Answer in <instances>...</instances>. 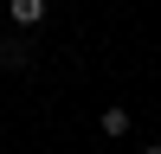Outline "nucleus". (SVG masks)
I'll return each mask as SVG.
<instances>
[{
	"label": "nucleus",
	"mask_w": 161,
	"mask_h": 154,
	"mask_svg": "<svg viewBox=\"0 0 161 154\" xmlns=\"http://www.w3.org/2000/svg\"><path fill=\"white\" fill-rule=\"evenodd\" d=\"M13 19H19V26H39V19H45V0H13Z\"/></svg>",
	"instance_id": "f257e3e1"
},
{
	"label": "nucleus",
	"mask_w": 161,
	"mask_h": 154,
	"mask_svg": "<svg viewBox=\"0 0 161 154\" xmlns=\"http://www.w3.org/2000/svg\"><path fill=\"white\" fill-rule=\"evenodd\" d=\"M103 135H129V109H103Z\"/></svg>",
	"instance_id": "f03ea898"
},
{
	"label": "nucleus",
	"mask_w": 161,
	"mask_h": 154,
	"mask_svg": "<svg viewBox=\"0 0 161 154\" xmlns=\"http://www.w3.org/2000/svg\"><path fill=\"white\" fill-rule=\"evenodd\" d=\"M148 154H161V148H148Z\"/></svg>",
	"instance_id": "7ed1b4c3"
}]
</instances>
